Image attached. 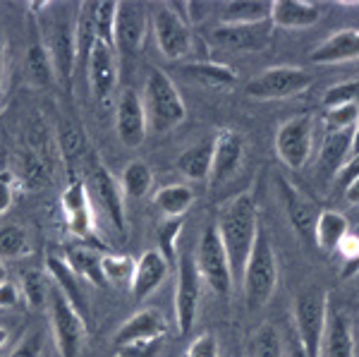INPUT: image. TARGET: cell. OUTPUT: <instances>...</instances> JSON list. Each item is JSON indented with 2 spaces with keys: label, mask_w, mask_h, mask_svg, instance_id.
<instances>
[{
  "label": "cell",
  "mask_w": 359,
  "mask_h": 357,
  "mask_svg": "<svg viewBox=\"0 0 359 357\" xmlns=\"http://www.w3.org/2000/svg\"><path fill=\"white\" fill-rule=\"evenodd\" d=\"M168 333V326H165V319L158 309L149 307V309H142V312L132 314L130 319H125L120 324V329L115 331L113 336V343L115 348L120 345H127V343H135V341H149V338H165Z\"/></svg>",
  "instance_id": "7402d4cb"
},
{
  "label": "cell",
  "mask_w": 359,
  "mask_h": 357,
  "mask_svg": "<svg viewBox=\"0 0 359 357\" xmlns=\"http://www.w3.org/2000/svg\"><path fill=\"white\" fill-rule=\"evenodd\" d=\"M355 137H357V128L340 130V132H326L323 144H321V151H318V161H316V168L321 175L335 177L340 170H343V166L352 156V149H355Z\"/></svg>",
  "instance_id": "603a6c76"
},
{
  "label": "cell",
  "mask_w": 359,
  "mask_h": 357,
  "mask_svg": "<svg viewBox=\"0 0 359 357\" xmlns=\"http://www.w3.org/2000/svg\"><path fill=\"white\" fill-rule=\"evenodd\" d=\"M48 319L53 341L60 357H79L86 341V321L74 312V307L57 292L55 285L48 290Z\"/></svg>",
  "instance_id": "52a82bcc"
},
{
  "label": "cell",
  "mask_w": 359,
  "mask_h": 357,
  "mask_svg": "<svg viewBox=\"0 0 359 357\" xmlns=\"http://www.w3.org/2000/svg\"><path fill=\"white\" fill-rule=\"evenodd\" d=\"M184 218H165L163 223L156 230L158 235V252L168 259V264L175 262V243H177V235H180V228H182Z\"/></svg>",
  "instance_id": "60d3db41"
},
{
  "label": "cell",
  "mask_w": 359,
  "mask_h": 357,
  "mask_svg": "<svg viewBox=\"0 0 359 357\" xmlns=\"http://www.w3.org/2000/svg\"><path fill=\"white\" fill-rule=\"evenodd\" d=\"M135 259L127 255H101V269H103V278L106 283H125L132 281L135 276Z\"/></svg>",
  "instance_id": "f35d334b"
},
{
  "label": "cell",
  "mask_w": 359,
  "mask_h": 357,
  "mask_svg": "<svg viewBox=\"0 0 359 357\" xmlns=\"http://www.w3.org/2000/svg\"><path fill=\"white\" fill-rule=\"evenodd\" d=\"M242 290H245L247 312H259L271 302L278 288V259L264 228L259 230L252 255L247 259L245 274H242Z\"/></svg>",
  "instance_id": "3957f363"
},
{
  "label": "cell",
  "mask_w": 359,
  "mask_h": 357,
  "mask_svg": "<svg viewBox=\"0 0 359 357\" xmlns=\"http://www.w3.org/2000/svg\"><path fill=\"white\" fill-rule=\"evenodd\" d=\"M196 271L199 278L216 292L218 297H228L235 290L233 285V274H230L228 255H225V247L221 243V235L216 230V223H208L199 238L194 255Z\"/></svg>",
  "instance_id": "5b68a950"
},
{
  "label": "cell",
  "mask_w": 359,
  "mask_h": 357,
  "mask_svg": "<svg viewBox=\"0 0 359 357\" xmlns=\"http://www.w3.org/2000/svg\"><path fill=\"white\" fill-rule=\"evenodd\" d=\"M287 357H306L302 343H299L297 336H294V331L287 336Z\"/></svg>",
  "instance_id": "db71d44e"
},
{
  "label": "cell",
  "mask_w": 359,
  "mask_h": 357,
  "mask_svg": "<svg viewBox=\"0 0 359 357\" xmlns=\"http://www.w3.org/2000/svg\"><path fill=\"white\" fill-rule=\"evenodd\" d=\"M86 192L94 197V201L101 206V211H106V216L111 218V223L118 230L127 228L125 221V201H123V189L120 182L111 175V170L101 163V161H91L89 166V180L84 182Z\"/></svg>",
  "instance_id": "9a60e30c"
},
{
  "label": "cell",
  "mask_w": 359,
  "mask_h": 357,
  "mask_svg": "<svg viewBox=\"0 0 359 357\" xmlns=\"http://www.w3.org/2000/svg\"><path fill=\"white\" fill-rule=\"evenodd\" d=\"M60 144H62V149H65L67 156H77V154L84 149L82 128H79L77 123H62V128H60Z\"/></svg>",
  "instance_id": "7dc6e473"
},
{
  "label": "cell",
  "mask_w": 359,
  "mask_h": 357,
  "mask_svg": "<svg viewBox=\"0 0 359 357\" xmlns=\"http://www.w3.org/2000/svg\"><path fill=\"white\" fill-rule=\"evenodd\" d=\"M326 13L321 3H299V0H276L271 3V25L280 29H309Z\"/></svg>",
  "instance_id": "d4e9b609"
},
{
  "label": "cell",
  "mask_w": 359,
  "mask_h": 357,
  "mask_svg": "<svg viewBox=\"0 0 359 357\" xmlns=\"http://www.w3.org/2000/svg\"><path fill=\"white\" fill-rule=\"evenodd\" d=\"M142 103L144 113H147V125L154 135H168L187 118V106H184L175 82L161 67H149L147 79H144Z\"/></svg>",
  "instance_id": "7a4b0ae2"
},
{
  "label": "cell",
  "mask_w": 359,
  "mask_h": 357,
  "mask_svg": "<svg viewBox=\"0 0 359 357\" xmlns=\"http://www.w3.org/2000/svg\"><path fill=\"white\" fill-rule=\"evenodd\" d=\"M74 41H77V62H86L91 46L96 43L94 0H86L74 13Z\"/></svg>",
  "instance_id": "836d02e7"
},
{
  "label": "cell",
  "mask_w": 359,
  "mask_h": 357,
  "mask_svg": "<svg viewBox=\"0 0 359 357\" xmlns=\"http://www.w3.org/2000/svg\"><path fill=\"white\" fill-rule=\"evenodd\" d=\"M328 292L318 285L302 288L294 295V336L302 343L306 357L321 355V341L328 319Z\"/></svg>",
  "instance_id": "277c9868"
},
{
  "label": "cell",
  "mask_w": 359,
  "mask_h": 357,
  "mask_svg": "<svg viewBox=\"0 0 359 357\" xmlns=\"http://www.w3.org/2000/svg\"><path fill=\"white\" fill-rule=\"evenodd\" d=\"M62 259L79 278L89 281L98 288L106 285V278H103V269H101V257L96 255L89 247H65L62 250Z\"/></svg>",
  "instance_id": "4dcf8cb0"
},
{
  "label": "cell",
  "mask_w": 359,
  "mask_h": 357,
  "mask_svg": "<svg viewBox=\"0 0 359 357\" xmlns=\"http://www.w3.org/2000/svg\"><path fill=\"white\" fill-rule=\"evenodd\" d=\"M48 290H50V285L46 283V278L39 271L27 274L25 278H22V295L27 297V302L32 304V307H39V304H43L48 300Z\"/></svg>",
  "instance_id": "7bdbcfd3"
},
{
  "label": "cell",
  "mask_w": 359,
  "mask_h": 357,
  "mask_svg": "<svg viewBox=\"0 0 359 357\" xmlns=\"http://www.w3.org/2000/svg\"><path fill=\"white\" fill-rule=\"evenodd\" d=\"M216 13L221 25H252V22L271 20V3H264V0H233V3L218 5Z\"/></svg>",
  "instance_id": "f546056e"
},
{
  "label": "cell",
  "mask_w": 359,
  "mask_h": 357,
  "mask_svg": "<svg viewBox=\"0 0 359 357\" xmlns=\"http://www.w3.org/2000/svg\"><path fill=\"white\" fill-rule=\"evenodd\" d=\"M311 135H314V125L309 115H297L278 128L276 154L290 170H299L306 166L311 156Z\"/></svg>",
  "instance_id": "4fadbf2b"
},
{
  "label": "cell",
  "mask_w": 359,
  "mask_h": 357,
  "mask_svg": "<svg viewBox=\"0 0 359 357\" xmlns=\"http://www.w3.org/2000/svg\"><path fill=\"white\" fill-rule=\"evenodd\" d=\"M156 46L168 60H184L194 50L192 29L172 5H158L151 15Z\"/></svg>",
  "instance_id": "ba28073f"
},
{
  "label": "cell",
  "mask_w": 359,
  "mask_h": 357,
  "mask_svg": "<svg viewBox=\"0 0 359 357\" xmlns=\"http://www.w3.org/2000/svg\"><path fill=\"white\" fill-rule=\"evenodd\" d=\"M27 70L29 77L36 86H50L55 82V70H53V60H50L48 50H46L43 41L34 39L27 48Z\"/></svg>",
  "instance_id": "e575fe53"
},
{
  "label": "cell",
  "mask_w": 359,
  "mask_h": 357,
  "mask_svg": "<svg viewBox=\"0 0 359 357\" xmlns=\"http://www.w3.org/2000/svg\"><path fill=\"white\" fill-rule=\"evenodd\" d=\"M201 278L196 271L192 255H182L177 259V288H175V324L180 336L192 331L196 314H199Z\"/></svg>",
  "instance_id": "8fae6325"
},
{
  "label": "cell",
  "mask_w": 359,
  "mask_h": 357,
  "mask_svg": "<svg viewBox=\"0 0 359 357\" xmlns=\"http://www.w3.org/2000/svg\"><path fill=\"white\" fill-rule=\"evenodd\" d=\"M285 348H283V338L273 324H264L262 329L254 333L252 357H283Z\"/></svg>",
  "instance_id": "74e56055"
},
{
  "label": "cell",
  "mask_w": 359,
  "mask_h": 357,
  "mask_svg": "<svg viewBox=\"0 0 359 357\" xmlns=\"http://www.w3.org/2000/svg\"><path fill=\"white\" fill-rule=\"evenodd\" d=\"M318 357H357L355 333H352L350 319L345 312L328 307L326 331L321 341V355Z\"/></svg>",
  "instance_id": "cb8c5ba5"
},
{
  "label": "cell",
  "mask_w": 359,
  "mask_h": 357,
  "mask_svg": "<svg viewBox=\"0 0 359 357\" xmlns=\"http://www.w3.org/2000/svg\"><path fill=\"white\" fill-rule=\"evenodd\" d=\"M216 230L221 235V243L228 255L230 274H233V285L237 288L242 283V274H245L247 259L252 255L257 235L262 230L259 223L257 201L249 192H240L235 199L225 204L216 221Z\"/></svg>",
  "instance_id": "6da1fadb"
},
{
  "label": "cell",
  "mask_w": 359,
  "mask_h": 357,
  "mask_svg": "<svg viewBox=\"0 0 359 357\" xmlns=\"http://www.w3.org/2000/svg\"><path fill=\"white\" fill-rule=\"evenodd\" d=\"M32 252V238L22 226H3L0 228V257L20 259Z\"/></svg>",
  "instance_id": "d590c367"
},
{
  "label": "cell",
  "mask_w": 359,
  "mask_h": 357,
  "mask_svg": "<svg viewBox=\"0 0 359 357\" xmlns=\"http://www.w3.org/2000/svg\"><path fill=\"white\" fill-rule=\"evenodd\" d=\"M60 206L72 235H77V238H91L94 235V211H91L89 192H86V185L82 180H69V185L60 197Z\"/></svg>",
  "instance_id": "ac0fdd59"
},
{
  "label": "cell",
  "mask_w": 359,
  "mask_h": 357,
  "mask_svg": "<svg viewBox=\"0 0 359 357\" xmlns=\"http://www.w3.org/2000/svg\"><path fill=\"white\" fill-rule=\"evenodd\" d=\"M180 74H184L189 82L208 86V89H233L237 84V72L233 67L213 60H192L180 67Z\"/></svg>",
  "instance_id": "4316f807"
},
{
  "label": "cell",
  "mask_w": 359,
  "mask_h": 357,
  "mask_svg": "<svg viewBox=\"0 0 359 357\" xmlns=\"http://www.w3.org/2000/svg\"><path fill=\"white\" fill-rule=\"evenodd\" d=\"M151 29V15L144 3L120 0L115 8V50L127 58L137 55L144 48Z\"/></svg>",
  "instance_id": "9c48e42d"
},
{
  "label": "cell",
  "mask_w": 359,
  "mask_h": 357,
  "mask_svg": "<svg viewBox=\"0 0 359 357\" xmlns=\"http://www.w3.org/2000/svg\"><path fill=\"white\" fill-rule=\"evenodd\" d=\"M311 84H314V79L302 67L276 65L249 79L245 94L254 101H285L304 94Z\"/></svg>",
  "instance_id": "8992f818"
},
{
  "label": "cell",
  "mask_w": 359,
  "mask_h": 357,
  "mask_svg": "<svg viewBox=\"0 0 359 357\" xmlns=\"http://www.w3.org/2000/svg\"><path fill=\"white\" fill-rule=\"evenodd\" d=\"M357 175H359V151H357V154H352L350 161H347V163L343 166V170H340L335 177H338L340 182H345V185H347V182L355 180Z\"/></svg>",
  "instance_id": "f907efd6"
},
{
  "label": "cell",
  "mask_w": 359,
  "mask_h": 357,
  "mask_svg": "<svg viewBox=\"0 0 359 357\" xmlns=\"http://www.w3.org/2000/svg\"><path fill=\"white\" fill-rule=\"evenodd\" d=\"M46 271L53 278L57 292L74 307V312L84 321H89V300H86V292L82 288V278L67 267L65 259L57 255H48L46 257Z\"/></svg>",
  "instance_id": "ffe728a7"
},
{
  "label": "cell",
  "mask_w": 359,
  "mask_h": 357,
  "mask_svg": "<svg viewBox=\"0 0 359 357\" xmlns=\"http://www.w3.org/2000/svg\"><path fill=\"white\" fill-rule=\"evenodd\" d=\"M3 79H5V34L0 27V94H3Z\"/></svg>",
  "instance_id": "11a10c76"
},
{
  "label": "cell",
  "mask_w": 359,
  "mask_h": 357,
  "mask_svg": "<svg viewBox=\"0 0 359 357\" xmlns=\"http://www.w3.org/2000/svg\"><path fill=\"white\" fill-rule=\"evenodd\" d=\"M17 302H20V290H17V285L10 283V281L0 283V309H13Z\"/></svg>",
  "instance_id": "681fc988"
},
{
  "label": "cell",
  "mask_w": 359,
  "mask_h": 357,
  "mask_svg": "<svg viewBox=\"0 0 359 357\" xmlns=\"http://www.w3.org/2000/svg\"><path fill=\"white\" fill-rule=\"evenodd\" d=\"M350 235V223L343 214L338 211H321L316 218V226H314V243L321 252L331 255V252L338 250L343 245V240Z\"/></svg>",
  "instance_id": "83f0119b"
},
{
  "label": "cell",
  "mask_w": 359,
  "mask_h": 357,
  "mask_svg": "<svg viewBox=\"0 0 359 357\" xmlns=\"http://www.w3.org/2000/svg\"><path fill=\"white\" fill-rule=\"evenodd\" d=\"M165 338H149V341H135L115 348V357H158L163 353Z\"/></svg>",
  "instance_id": "ee69618b"
},
{
  "label": "cell",
  "mask_w": 359,
  "mask_h": 357,
  "mask_svg": "<svg viewBox=\"0 0 359 357\" xmlns=\"http://www.w3.org/2000/svg\"><path fill=\"white\" fill-rule=\"evenodd\" d=\"M8 341H10V331L5 329V326H0V348H3V345H8Z\"/></svg>",
  "instance_id": "9f6ffc18"
},
{
  "label": "cell",
  "mask_w": 359,
  "mask_h": 357,
  "mask_svg": "<svg viewBox=\"0 0 359 357\" xmlns=\"http://www.w3.org/2000/svg\"><path fill=\"white\" fill-rule=\"evenodd\" d=\"M359 58V29H340L321 41L309 53V60L316 65H338V62Z\"/></svg>",
  "instance_id": "484cf974"
},
{
  "label": "cell",
  "mask_w": 359,
  "mask_h": 357,
  "mask_svg": "<svg viewBox=\"0 0 359 357\" xmlns=\"http://www.w3.org/2000/svg\"><path fill=\"white\" fill-rule=\"evenodd\" d=\"M278 192H280L283 201H285V211L287 218H290L292 228L297 230L299 235L309 233L314 238V226H316V218L321 214V209L311 201L299 187H294L292 182H287L285 177H278Z\"/></svg>",
  "instance_id": "d6986e66"
},
{
  "label": "cell",
  "mask_w": 359,
  "mask_h": 357,
  "mask_svg": "<svg viewBox=\"0 0 359 357\" xmlns=\"http://www.w3.org/2000/svg\"><path fill=\"white\" fill-rule=\"evenodd\" d=\"M147 113H144L142 94L135 89H125L115 106V135L125 149H137L147 140Z\"/></svg>",
  "instance_id": "2e32d148"
},
{
  "label": "cell",
  "mask_w": 359,
  "mask_h": 357,
  "mask_svg": "<svg viewBox=\"0 0 359 357\" xmlns=\"http://www.w3.org/2000/svg\"><path fill=\"white\" fill-rule=\"evenodd\" d=\"M182 357H218L216 336H213V333H199V336L187 345Z\"/></svg>",
  "instance_id": "c3c4849f"
},
{
  "label": "cell",
  "mask_w": 359,
  "mask_h": 357,
  "mask_svg": "<svg viewBox=\"0 0 359 357\" xmlns=\"http://www.w3.org/2000/svg\"><path fill=\"white\" fill-rule=\"evenodd\" d=\"M13 201H15V194H13V187H10L8 177H0V214H8Z\"/></svg>",
  "instance_id": "816d5d0a"
},
{
  "label": "cell",
  "mask_w": 359,
  "mask_h": 357,
  "mask_svg": "<svg viewBox=\"0 0 359 357\" xmlns=\"http://www.w3.org/2000/svg\"><path fill=\"white\" fill-rule=\"evenodd\" d=\"M43 341H46L43 329L27 331L25 338H22V341L15 345V350L8 357H41V353H43Z\"/></svg>",
  "instance_id": "f6af8a7d"
},
{
  "label": "cell",
  "mask_w": 359,
  "mask_h": 357,
  "mask_svg": "<svg viewBox=\"0 0 359 357\" xmlns=\"http://www.w3.org/2000/svg\"><path fill=\"white\" fill-rule=\"evenodd\" d=\"M84 65H86V77H89V89L94 94V99L101 106H108L115 89H118V77H120L118 50L96 41L91 46L89 58H86Z\"/></svg>",
  "instance_id": "5bb4252c"
},
{
  "label": "cell",
  "mask_w": 359,
  "mask_h": 357,
  "mask_svg": "<svg viewBox=\"0 0 359 357\" xmlns=\"http://www.w3.org/2000/svg\"><path fill=\"white\" fill-rule=\"evenodd\" d=\"M340 255H343V278H352L359 274V238L347 235L343 240V245L338 247Z\"/></svg>",
  "instance_id": "bcb514c9"
},
{
  "label": "cell",
  "mask_w": 359,
  "mask_h": 357,
  "mask_svg": "<svg viewBox=\"0 0 359 357\" xmlns=\"http://www.w3.org/2000/svg\"><path fill=\"white\" fill-rule=\"evenodd\" d=\"M115 8H118V3H113V0H103V3L94 0L96 41L111 46V48H115Z\"/></svg>",
  "instance_id": "8d00e7d4"
},
{
  "label": "cell",
  "mask_w": 359,
  "mask_h": 357,
  "mask_svg": "<svg viewBox=\"0 0 359 357\" xmlns=\"http://www.w3.org/2000/svg\"><path fill=\"white\" fill-rule=\"evenodd\" d=\"M347 103H359V79H347V82L333 84L331 89H326V96H323L326 108L347 106Z\"/></svg>",
  "instance_id": "b9f144b4"
},
{
  "label": "cell",
  "mask_w": 359,
  "mask_h": 357,
  "mask_svg": "<svg viewBox=\"0 0 359 357\" xmlns=\"http://www.w3.org/2000/svg\"><path fill=\"white\" fill-rule=\"evenodd\" d=\"M345 199H347V204L359 206V175L345 185Z\"/></svg>",
  "instance_id": "f5cc1de1"
},
{
  "label": "cell",
  "mask_w": 359,
  "mask_h": 357,
  "mask_svg": "<svg viewBox=\"0 0 359 357\" xmlns=\"http://www.w3.org/2000/svg\"><path fill=\"white\" fill-rule=\"evenodd\" d=\"M154 204L165 218H184L187 209L194 204V192L187 185H168L154 194Z\"/></svg>",
  "instance_id": "1f68e13d"
},
{
  "label": "cell",
  "mask_w": 359,
  "mask_h": 357,
  "mask_svg": "<svg viewBox=\"0 0 359 357\" xmlns=\"http://www.w3.org/2000/svg\"><path fill=\"white\" fill-rule=\"evenodd\" d=\"M273 36L271 20L252 22V25H218L208 32V43L221 50H235V53H262L269 48Z\"/></svg>",
  "instance_id": "30bf717a"
},
{
  "label": "cell",
  "mask_w": 359,
  "mask_h": 357,
  "mask_svg": "<svg viewBox=\"0 0 359 357\" xmlns=\"http://www.w3.org/2000/svg\"><path fill=\"white\" fill-rule=\"evenodd\" d=\"M8 281V269H5V264L0 262V283H5Z\"/></svg>",
  "instance_id": "6f0895ef"
},
{
  "label": "cell",
  "mask_w": 359,
  "mask_h": 357,
  "mask_svg": "<svg viewBox=\"0 0 359 357\" xmlns=\"http://www.w3.org/2000/svg\"><path fill=\"white\" fill-rule=\"evenodd\" d=\"M154 185V173L149 168L147 161L135 159L123 168L120 175V189H123V197L130 199H142L147 197V192Z\"/></svg>",
  "instance_id": "d6a6232c"
},
{
  "label": "cell",
  "mask_w": 359,
  "mask_h": 357,
  "mask_svg": "<svg viewBox=\"0 0 359 357\" xmlns=\"http://www.w3.org/2000/svg\"><path fill=\"white\" fill-rule=\"evenodd\" d=\"M245 161V137L235 130H221L213 140V161H211V187H221L240 170Z\"/></svg>",
  "instance_id": "e0dca14e"
},
{
  "label": "cell",
  "mask_w": 359,
  "mask_h": 357,
  "mask_svg": "<svg viewBox=\"0 0 359 357\" xmlns=\"http://www.w3.org/2000/svg\"><path fill=\"white\" fill-rule=\"evenodd\" d=\"M168 259L161 255L158 250H149L139 257L137 267H135V276H132V297L135 302H144L149 295H154L161 285H163L165 276H168Z\"/></svg>",
  "instance_id": "44dd1931"
},
{
  "label": "cell",
  "mask_w": 359,
  "mask_h": 357,
  "mask_svg": "<svg viewBox=\"0 0 359 357\" xmlns=\"http://www.w3.org/2000/svg\"><path fill=\"white\" fill-rule=\"evenodd\" d=\"M352 128H359V103L326 108V115H323V130L340 132V130H352Z\"/></svg>",
  "instance_id": "ab89813d"
},
{
  "label": "cell",
  "mask_w": 359,
  "mask_h": 357,
  "mask_svg": "<svg viewBox=\"0 0 359 357\" xmlns=\"http://www.w3.org/2000/svg\"><path fill=\"white\" fill-rule=\"evenodd\" d=\"M46 50H48L50 60H53L55 77L62 84H69L77 67V41H74V17L69 20L67 15H57L50 20L46 29Z\"/></svg>",
  "instance_id": "7c38bea8"
},
{
  "label": "cell",
  "mask_w": 359,
  "mask_h": 357,
  "mask_svg": "<svg viewBox=\"0 0 359 357\" xmlns=\"http://www.w3.org/2000/svg\"><path fill=\"white\" fill-rule=\"evenodd\" d=\"M211 161H213V142L206 140L184 149L180 154V159L175 161V168L192 182H204L211 175Z\"/></svg>",
  "instance_id": "f1b7e54d"
}]
</instances>
